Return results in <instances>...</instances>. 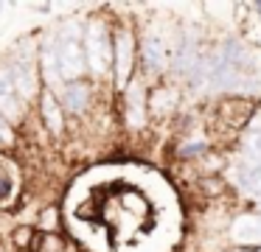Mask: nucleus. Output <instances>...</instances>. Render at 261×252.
Listing matches in <instances>:
<instances>
[{"label":"nucleus","instance_id":"nucleus-1","mask_svg":"<svg viewBox=\"0 0 261 252\" xmlns=\"http://www.w3.org/2000/svg\"><path fill=\"white\" fill-rule=\"evenodd\" d=\"M54 53H57V67L65 84L82 81L90 73L87 67V50H85V25L68 20L51 34Z\"/></svg>","mask_w":261,"mask_h":252},{"label":"nucleus","instance_id":"nucleus-2","mask_svg":"<svg viewBox=\"0 0 261 252\" xmlns=\"http://www.w3.org/2000/svg\"><path fill=\"white\" fill-rule=\"evenodd\" d=\"M138 56H141V42L135 37V28L121 22L113 28V81L115 90L124 93L138 76Z\"/></svg>","mask_w":261,"mask_h":252},{"label":"nucleus","instance_id":"nucleus-3","mask_svg":"<svg viewBox=\"0 0 261 252\" xmlns=\"http://www.w3.org/2000/svg\"><path fill=\"white\" fill-rule=\"evenodd\" d=\"M85 50L90 76L104 78L107 73H113V31H110L107 20L93 17L85 25Z\"/></svg>","mask_w":261,"mask_h":252},{"label":"nucleus","instance_id":"nucleus-4","mask_svg":"<svg viewBox=\"0 0 261 252\" xmlns=\"http://www.w3.org/2000/svg\"><path fill=\"white\" fill-rule=\"evenodd\" d=\"M31 106L23 101V95L17 93V84L12 78L6 62H0V115L6 118L12 126H23L25 115H29Z\"/></svg>","mask_w":261,"mask_h":252},{"label":"nucleus","instance_id":"nucleus-5","mask_svg":"<svg viewBox=\"0 0 261 252\" xmlns=\"http://www.w3.org/2000/svg\"><path fill=\"white\" fill-rule=\"evenodd\" d=\"M37 115H40V123L51 137H62L65 134V109L62 101L54 90H42L40 98H37Z\"/></svg>","mask_w":261,"mask_h":252},{"label":"nucleus","instance_id":"nucleus-6","mask_svg":"<svg viewBox=\"0 0 261 252\" xmlns=\"http://www.w3.org/2000/svg\"><path fill=\"white\" fill-rule=\"evenodd\" d=\"M141 62L146 70L152 73H163L171 65V53H169V42L163 34L158 31H146L141 37Z\"/></svg>","mask_w":261,"mask_h":252},{"label":"nucleus","instance_id":"nucleus-7","mask_svg":"<svg viewBox=\"0 0 261 252\" xmlns=\"http://www.w3.org/2000/svg\"><path fill=\"white\" fill-rule=\"evenodd\" d=\"M57 95H59V101H62V109L68 112V115H73V118L87 115L90 106H93V84L87 81V78L65 84Z\"/></svg>","mask_w":261,"mask_h":252},{"label":"nucleus","instance_id":"nucleus-8","mask_svg":"<svg viewBox=\"0 0 261 252\" xmlns=\"http://www.w3.org/2000/svg\"><path fill=\"white\" fill-rule=\"evenodd\" d=\"M124 109H126V123L132 129H141L146 123V112H149V93L141 84V78L135 76V81L124 90Z\"/></svg>","mask_w":261,"mask_h":252},{"label":"nucleus","instance_id":"nucleus-9","mask_svg":"<svg viewBox=\"0 0 261 252\" xmlns=\"http://www.w3.org/2000/svg\"><path fill=\"white\" fill-rule=\"evenodd\" d=\"M230 238L239 249H261V216L236 218L230 227Z\"/></svg>","mask_w":261,"mask_h":252},{"label":"nucleus","instance_id":"nucleus-10","mask_svg":"<svg viewBox=\"0 0 261 252\" xmlns=\"http://www.w3.org/2000/svg\"><path fill=\"white\" fill-rule=\"evenodd\" d=\"M17 185H20V171L6 157V151H0V210H6V207L14 205Z\"/></svg>","mask_w":261,"mask_h":252},{"label":"nucleus","instance_id":"nucleus-11","mask_svg":"<svg viewBox=\"0 0 261 252\" xmlns=\"http://www.w3.org/2000/svg\"><path fill=\"white\" fill-rule=\"evenodd\" d=\"M177 104H180V93L171 84H158L149 90V112L152 115H169L177 109Z\"/></svg>","mask_w":261,"mask_h":252},{"label":"nucleus","instance_id":"nucleus-12","mask_svg":"<svg viewBox=\"0 0 261 252\" xmlns=\"http://www.w3.org/2000/svg\"><path fill=\"white\" fill-rule=\"evenodd\" d=\"M236 185L247 196L261 199V165H247V162H239V165H236Z\"/></svg>","mask_w":261,"mask_h":252},{"label":"nucleus","instance_id":"nucleus-13","mask_svg":"<svg viewBox=\"0 0 261 252\" xmlns=\"http://www.w3.org/2000/svg\"><path fill=\"white\" fill-rule=\"evenodd\" d=\"M34 227L40 230V233H59V227H62V213H59V207L57 205L40 207Z\"/></svg>","mask_w":261,"mask_h":252},{"label":"nucleus","instance_id":"nucleus-14","mask_svg":"<svg viewBox=\"0 0 261 252\" xmlns=\"http://www.w3.org/2000/svg\"><path fill=\"white\" fill-rule=\"evenodd\" d=\"M31 252H68V241L62 238V233H40L37 230Z\"/></svg>","mask_w":261,"mask_h":252},{"label":"nucleus","instance_id":"nucleus-15","mask_svg":"<svg viewBox=\"0 0 261 252\" xmlns=\"http://www.w3.org/2000/svg\"><path fill=\"white\" fill-rule=\"evenodd\" d=\"M37 238V227L34 224H17L12 230V252H31Z\"/></svg>","mask_w":261,"mask_h":252},{"label":"nucleus","instance_id":"nucleus-16","mask_svg":"<svg viewBox=\"0 0 261 252\" xmlns=\"http://www.w3.org/2000/svg\"><path fill=\"white\" fill-rule=\"evenodd\" d=\"M14 146H17V126H12L6 118L0 115V151H6L9 154Z\"/></svg>","mask_w":261,"mask_h":252},{"label":"nucleus","instance_id":"nucleus-17","mask_svg":"<svg viewBox=\"0 0 261 252\" xmlns=\"http://www.w3.org/2000/svg\"><path fill=\"white\" fill-rule=\"evenodd\" d=\"M247 39L253 45H261V20H258V17L247 22Z\"/></svg>","mask_w":261,"mask_h":252},{"label":"nucleus","instance_id":"nucleus-18","mask_svg":"<svg viewBox=\"0 0 261 252\" xmlns=\"http://www.w3.org/2000/svg\"><path fill=\"white\" fill-rule=\"evenodd\" d=\"M230 252H261V249H239V246H233Z\"/></svg>","mask_w":261,"mask_h":252},{"label":"nucleus","instance_id":"nucleus-19","mask_svg":"<svg viewBox=\"0 0 261 252\" xmlns=\"http://www.w3.org/2000/svg\"><path fill=\"white\" fill-rule=\"evenodd\" d=\"M0 252H9V249H6V244H3V241H0Z\"/></svg>","mask_w":261,"mask_h":252},{"label":"nucleus","instance_id":"nucleus-20","mask_svg":"<svg viewBox=\"0 0 261 252\" xmlns=\"http://www.w3.org/2000/svg\"><path fill=\"white\" fill-rule=\"evenodd\" d=\"M255 210H258V213H261V199H258V205H255Z\"/></svg>","mask_w":261,"mask_h":252},{"label":"nucleus","instance_id":"nucleus-21","mask_svg":"<svg viewBox=\"0 0 261 252\" xmlns=\"http://www.w3.org/2000/svg\"><path fill=\"white\" fill-rule=\"evenodd\" d=\"M0 11H3V3H0Z\"/></svg>","mask_w":261,"mask_h":252}]
</instances>
